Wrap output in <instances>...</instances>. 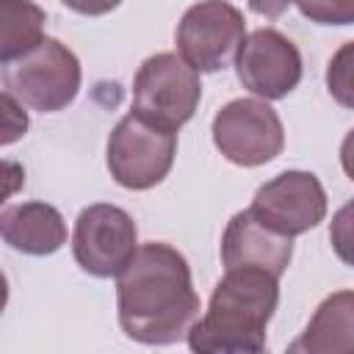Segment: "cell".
<instances>
[{
	"label": "cell",
	"mask_w": 354,
	"mask_h": 354,
	"mask_svg": "<svg viewBox=\"0 0 354 354\" xmlns=\"http://www.w3.org/2000/svg\"><path fill=\"white\" fill-rule=\"evenodd\" d=\"M213 144L235 166H263L285 147V130L268 100L241 97L213 116Z\"/></svg>",
	"instance_id": "cell-7"
},
{
	"label": "cell",
	"mask_w": 354,
	"mask_h": 354,
	"mask_svg": "<svg viewBox=\"0 0 354 354\" xmlns=\"http://www.w3.org/2000/svg\"><path fill=\"white\" fill-rule=\"evenodd\" d=\"M277 301L279 277L263 268H227L185 340L199 354H257L266 348Z\"/></svg>",
	"instance_id": "cell-2"
},
{
	"label": "cell",
	"mask_w": 354,
	"mask_h": 354,
	"mask_svg": "<svg viewBox=\"0 0 354 354\" xmlns=\"http://www.w3.org/2000/svg\"><path fill=\"white\" fill-rule=\"evenodd\" d=\"M3 8V39L0 64H11L44 39V11L33 0H0Z\"/></svg>",
	"instance_id": "cell-14"
},
{
	"label": "cell",
	"mask_w": 354,
	"mask_h": 354,
	"mask_svg": "<svg viewBox=\"0 0 354 354\" xmlns=\"http://www.w3.org/2000/svg\"><path fill=\"white\" fill-rule=\"evenodd\" d=\"M326 91L343 108L354 111V41L337 47L326 66Z\"/></svg>",
	"instance_id": "cell-15"
},
{
	"label": "cell",
	"mask_w": 354,
	"mask_h": 354,
	"mask_svg": "<svg viewBox=\"0 0 354 354\" xmlns=\"http://www.w3.org/2000/svg\"><path fill=\"white\" fill-rule=\"evenodd\" d=\"M235 64L243 88L263 100H282L301 80L299 47L274 28L252 30L241 44Z\"/></svg>",
	"instance_id": "cell-10"
},
{
	"label": "cell",
	"mask_w": 354,
	"mask_h": 354,
	"mask_svg": "<svg viewBox=\"0 0 354 354\" xmlns=\"http://www.w3.org/2000/svg\"><path fill=\"white\" fill-rule=\"evenodd\" d=\"M249 210L282 235H301L326 216V191L313 171H282L263 183Z\"/></svg>",
	"instance_id": "cell-9"
},
{
	"label": "cell",
	"mask_w": 354,
	"mask_h": 354,
	"mask_svg": "<svg viewBox=\"0 0 354 354\" xmlns=\"http://www.w3.org/2000/svg\"><path fill=\"white\" fill-rule=\"evenodd\" d=\"M3 241L22 254H53L66 243V224L47 202H19L0 213Z\"/></svg>",
	"instance_id": "cell-12"
},
{
	"label": "cell",
	"mask_w": 354,
	"mask_h": 354,
	"mask_svg": "<svg viewBox=\"0 0 354 354\" xmlns=\"http://www.w3.org/2000/svg\"><path fill=\"white\" fill-rule=\"evenodd\" d=\"M122 332L144 346H169L188 337L199 321V296L188 260L169 243H144L116 277Z\"/></svg>",
	"instance_id": "cell-1"
},
{
	"label": "cell",
	"mask_w": 354,
	"mask_h": 354,
	"mask_svg": "<svg viewBox=\"0 0 354 354\" xmlns=\"http://www.w3.org/2000/svg\"><path fill=\"white\" fill-rule=\"evenodd\" d=\"M202 97L199 72L180 53L149 55L133 77V113L163 127L180 130Z\"/></svg>",
	"instance_id": "cell-4"
},
{
	"label": "cell",
	"mask_w": 354,
	"mask_h": 354,
	"mask_svg": "<svg viewBox=\"0 0 354 354\" xmlns=\"http://www.w3.org/2000/svg\"><path fill=\"white\" fill-rule=\"evenodd\" d=\"M296 6L315 25H354V0H296Z\"/></svg>",
	"instance_id": "cell-16"
},
{
	"label": "cell",
	"mask_w": 354,
	"mask_h": 354,
	"mask_svg": "<svg viewBox=\"0 0 354 354\" xmlns=\"http://www.w3.org/2000/svg\"><path fill=\"white\" fill-rule=\"evenodd\" d=\"M246 3H249V8H252L254 14L268 17V19H277V17L285 14L288 6L296 3V0H246Z\"/></svg>",
	"instance_id": "cell-20"
},
{
	"label": "cell",
	"mask_w": 354,
	"mask_h": 354,
	"mask_svg": "<svg viewBox=\"0 0 354 354\" xmlns=\"http://www.w3.org/2000/svg\"><path fill=\"white\" fill-rule=\"evenodd\" d=\"M3 88L22 105L55 113L80 91V61L58 39H41L33 50L3 64Z\"/></svg>",
	"instance_id": "cell-3"
},
{
	"label": "cell",
	"mask_w": 354,
	"mask_h": 354,
	"mask_svg": "<svg viewBox=\"0 0 354 354\" xmlns=\"http://www.w3.org/2000/svg\"><path fill=\"white\" fill-rule=\"evenodd\" d=\"M329 241H332L335 254H337L346 266L354 268V199H348V202L332 216Z\"/></svg>",
	"instance_id": "cell-17"
},
{
	"label": "cell",
	"mask_w": 354,
	"mask_h": 354,
	"mask_svg": "<svg viewBox=\"0 0 354 354\" xmlns=\"http://www.w3.org/2000/svg\"><path fill=\"white\" fill-rule=\"evenodd\" d=\"M293 257V238L263 224L249 207L235 213L221 238L224 268H263L282 277Z\"/></svg>",
	"instance_id": "cell-11"
},
{
	"label": "cell",
	"mask_w": 354,
	"mask_h": 354,
	"mask_svg": "<svg viewBox=\"0 0 354 354\" xmlns=\"http://www.w3.org/2000/svg\"><path fill=\"white\" fill-rule=\"evenodd\" d=\"M174 39L177 53L196 72H218L238 58L246 22L227 0H199L183 14Z\"/></svg>",
	"instance_id": "cell-6"
},
{
	"label": "cell",
	"mask_w": 354,
	"mask_h": 354,
	"mask_svg": "<svg viewBox=\"0 0 354 354\" xmlns=\"http://www.w3.org/2000/svg\"><path fill=\"white\" fill-rule=\"evenodd\" d=\"M0 105H3V138L0 141H3V147H8L19 136H25V130H28V113L22 111V102L11 91H6V88L0 94Z\"/></svg>",
	"instance_id": "cell-18"
},
{
	"label": "cell",
	"mask_w": 354,
	"mask_h": 354,
	"mask_svg": "<svg viewBox=\"0 0 354 354\" xmlns=\"http://www.w3.org/2000/svg\"><path fill=\"white\" fill-rule=\"evenodd\" d=\"M138 249L136 221L127 210L97 202L80 210L72 232V254L91 277H119Z\"/></svg>",
	"instance_id": "cell-8"
},
{
	"label": "cell",
	"mask_w": 354,
	"mask_h": 354,
	"mask_svg": "<svg viewBox=\"0 0 354 354\" xmlns=\"http://www.w3.org/2000/svg\"><path fill=\"white\" fill-rule=\"evenodd\" d=\"M340 166L348 174V180L354 183V130H348V136L340 144Z\"/></svg>",
	"instance_id": "cell-21"
},
{
	"label": "cell",
	"mask_w": 354,
	"mask_h": 354,
	"mask_svg": "<svg viewBox=\"0 0 354 354\" xmlns=\"http://www.w3.org/2000/svg\"><path fill=\"white\" fill-rule=\"evenodd\" d=\"M293 354H354V290L326 296L307 329L288 346Z\"/></svg>",
	"instance_id": "cell-13"
},
{
	"label": "cell",
	"mask_w": 354,
	"mask_h": 354,
	"mask_svg": "<svg viewBox=\"0 0 354 354\" xmlns=\"http://www.w3.org/2000/svg\"><path fill=\"white\" fill-rule=\"evenodd\" d=\"M177 133L163 130L138 113L119 119L108 138V171L111 177L130 191H147L158 185L174 163Z\"/></svg>",
	"instance_id": "cell-5"
},
{
	"label": "cell",
	"mask_w": 354,
	"mask_h": 354,
	"mask_svg": "<svg viewBox=\"0 0 354 354\" xmlns=\"http://www.w3.org/2000/svg\"><path fill=\"white\" fill-rule=\"evenodd\" d=\"M61 3L83 17H102V14H111L122 0H61Z\"/></svg>",
	"instance_id": "cell-19"
}]
</instances>
